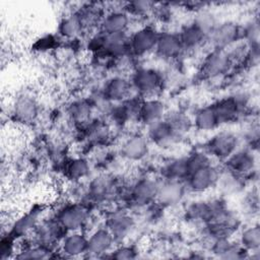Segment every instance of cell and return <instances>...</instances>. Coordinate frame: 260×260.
<instances>
[{
  "mask_svg": "<svg viewBox=\"0 0 260 260\" xmlns=\"http://www.w3.org/2000/svg\"><path fill=\"white\" fill-rule=\"evenodd\" d=\"M105 226L111 232L116 241L127 238L135 226L134 218L125 210H116L108 214Z\"/></svg>",
  "mask_w": 260,
  "mask_h": 260,
  "instance_id": "obj_13",
  "label": "cell"
},
{
  "mask_svg": "<svg viewBox=\"0 0 260 260\" xmlns=\"http://www.w3.org/2000/svg\"><path fill=\"white\" fill-rule=\"evenodd\" d=\"M132 88L139 94L150 96L156 93L162 86L164 78L160 71L151 67L136 69L131 77Z\"/></svg>",
  "mask_w": 260,
  "mask_h": 260,
  "instance_id": "obj_4",
  "label": "cell"
},
{
  "mask_svg": "<svg viewBox=\"0 0 260 260\" xmlns=\"http://www.w3.org/2000/svg\"><path fill=\"white\" fill-rule=\"evenodd\" d=\"M90 172V165L83 157H75L69 160L65 166V176L74 183L86 178Z\"/></svg>",
  "mask_w": 260,
  "mask_h": 260,
  "instance_id": "obj_32",
  "label": "cell"
},
{
  "mask_svg": "<svg viewBox=\"0 0 260 260\" xmlns=\"http://www.w3.org/2000/svg\"><path fill=\"white\" fill-rule=\"evenodd\" d=\"M159 182L151 178H140L130 188V201L137 206H145L155 201Z\"/></svg>",
  "mask_w": 260,
  "mask_h": 260,
  "instance_id": "obj_9",
  "label": "cell"
},
{
  "mask_svg": "<svg viewBox=\"0 0 260 260\" xmlns=\"http://www.w3.org/2000/svg\"><path fill=\"white\" fill-rule=\"evenodd\" d=\"M60 251L66 257H80L87 253V237L81 233L68 232L60 241Z\"/></svg>",
  "mask_w": 260,
  "mask_h": 260,
  "instance_id": "obj_20",
  "label": "cell"
},
{
  "mask_svg": "<svg viewBox=\"0 0 260 260\" xmlns=\"http://www.w3.org/2000/svg\"><path fill=\"white\" fill-rule=\"evenodd\" d=\"M167 114V109L165 104L154 98H148L144 101H141L137 119L138 121L145 125L146 127L161 121Z\"/></svg>",
  "mask_w": 260,
  "mask_h": 260,
  "instance_id": "obj_18",
  "label": "cell"
},
{
  "mask_svg": "<svg viewBox=\"0 0 260 260\" xmlns=\"http://www.w3.org/2000/svg\"><path fill=\"white\" fill-rule=\"evenodd\" d=\"M146 137L149 142L161 147L169 146L179 140L171 125L165 118L147 127Z\"/></svg>",
  "mask_w": 260,
  "mask_h": 260,
  "instance_id": "obj_21",
  "label": "cell"
},
{
  "mask_svg": "<svg viewBox=\"0 0 260 260\" xmlns=\"http://www.w3.org/2000/svg\"><path fill=\"white\" fill-rule=\"evenodd\" d=\"M238 242L248 253H258L260 249L259 225L256 223L244 228L240 233Z\"/></svg>",
  "mask_w": 260,
  "mask_h": 260,
  "instance_id": "obj_29",
  "label": "cell"
},
{
  "mask_svg": "<svg viewBox=\"0 0 260 260\" xmlns=\"http://www.w3.org/2000/svg\"><path fill=\"white\" fill-rule=\"evenodd\" d=\"M154 52L165 60H175L180 57L185 51L179 32H159Z\"/></svg>",
  "mask_w": 260,
  "mask_h": 260,
  "instance_id": "obj_15",
  "label": "cell"
},
{
  "mask_svg": "<svg viewBox=\"0 0 260 260\" xmlns=\"http://www.w3.org/2000/svg\"><path fill=\"white\" fill-rule=\"evenodd\" d=\"M116 240L111 232L106 228H98L93 230L87 237V255L92 257H105L110 253Z\"/></svg>",
  "mask_w": 260,
  "mask_h": 260,
  "instance_id": "obj_11",
  "label": "cell"
},
{
  "mask_svg": "<svg viewBox=\"0 0 260 260\" xmlns=\"http://www.w3.org/2000/svg\"><path fill=\"white\" fill-rule=\"evenodd\" d=\"M109 254L110 257L114 259H134L137 257V250L133 246L123 245L113 249Z\"/></svg>",
  "mask_w": 260,
  "mask_h": 260,
  "instance_id": "obj_39",
  "label": "cell"
},
{
  "mask_svg": "<svg viewBox=\"0 0 260 260\" xmlns=\"http://www.w3.org/2000/svg\"><path fill=\"white\" fill-rule=\"evenodd\" d=\"M220 171L212 164L196 170L184 181L187 190L193 193H204L216 186Z\"/></svg>",
  "mask_w": 260,
  "mask_h": 260,
  "instance_id": "obj_6",
  "label": "cell"
},
{
  "mask_svg": "<svg viewBox=\"0 0 260 260\" xmlns=\"http://www.w3.org/2000/svg\"><path fill=\"white\" fill-rule=\"evenodd\" d=\"M158 36L159 32L154 26H141L129 37L130 53L136 57H142L154 51Z\"/></svg>",
  "mask_w": 260,
  "mask_h": 260,
  "instance_id": "obj_5",
  "label": "cell"
},
{
  "mask_svg": "<svg viewBox=\"0 0 260 260\" xmlns=\"http://www.w3.org/2000/svg\"><path fill=\"white\" fill-rule=\"evenodd\" d=\"M92 102L84 99L73 101L68 107V114L72 121L78 124L88 122L92 113Z\"/></svg>",
  "mask_w": 260,
  "mask_h": 260,
  "instance_id": "obj_30",
  "label": "cell"
},
{
  "mask_svg": "<svg viewBox=\"0 0 260 260\" xmlns=\"http://www.w3.org/2000/svg\"><path fill=\"white\" fill-rule=\"evenodd\" d=\"M12 114L18 122L29 124L39 116V105L34 96L28 93L20 94L13 103Z\"/></svg>",
  "mask_w": 260,
  "mask_h": 260,
  "instance_id": "obj_17",
  "label": "cell"
},
{
  "mask_svg": "<svg viewBox=\"0 0 260 260\" xmlns=\"http://www.w3.org/2000/svg\"><path fill=\"white\" fill-rule=\"evenodd\" d=\"M55 218L67 233L77 232L89 221V211L81 203H68L57 211Z\"/></svg>",
  "mask_w": 260,
  "mask_h": 260,
  "instance_id": "obj_3",
  "label": "cell"
},
{
  "mask_svg": "<svg viewBox=\"0 0 260 260\" xmlns=\"http://www.w3.org/2000/svg\"><path fill=\"white\" fill-rule=\"evenodd\" d=\"M186 191L187 188L184 182L165 180L159 182L155 201L164 207H174L181 203Z\"/></svg>",
  "mask_w": 260,
  "mask_h": 260,
  "instance_id": "obj_10",
  "label": "cell"
},
{
  "mask_svg": "<svg viewBox=\"0 0 260 260\" xmlns=\"http://www.w3.org/2000/svg\"><path fill=\"white\" fill-rule=\"evenodd\" d=\"M240 136L231 130H220L206 143L207 153L211 157L225 160L240 147Z\"/></svg>",
  "mask_w": 260,
  "mask_h": 260,
  "instance_id": "obj_1",
  "label": "cell"
},
{
  "mask_svg": "<svg viewBox=\"0 0 260 260\" xmlns=\"http://www.w3.org/2000/svg\"><path fill=\"white\" fill-rule=\"evenodd\" d=\"M233 62L226 50L212 49L203 59L201 72L207 78H217L230 70Z\"/></svg>",
  "mask_w": 260,
  "mask_h": 260,
  "instance_id": "obj_7",
  "label": "cell"
},
{
  "mask_svg": "<svg viewBox=\"0 0 260 260\" xmlns=\"http://www.w3.org/2000/svg\"><path fill=\"white\" fill-rule=\"evenodd\" d=\"M184 51H194L208 43V37L193 22L186 24L179 32Z\"/></svg>",
  "mask_w": 260,
  "mask_h": 260,
  "instance_id": "obj_24",
  "label": "cell"
},
{
  "mask_svg": "<svg viewBox=\"0 0 260 260\" xmlns=\"http://www.w3.org/2000/svg\"><path fill=\"white\" fill-rule=\"evenodd\" d=\"M131 81L123 76H114L106 81L102 94L109 103H122L132 90Z\"/></svg>",
  "mask_w": 260,
  "mask_h": 260,
  "instance_id": "obj_19",
  "label": "cell"
},
{
  "mask_svg": "<svg viewBox=\"0 0 260 260\" xmlns=\"http://www.w3.org/2000/svg\"><path fill=\"white\" fill-rule=\"evenodd\" d=\"M39 213V210L31 209L17 217V219H15L11 226V232L9 233V235H11L15 239L18 237H24L35 232L36 228L40 222Z\"/></svg>",
  "mask_w": 260,
  "mask_h": 260,
  "instance_id": "obj_25",
  "label": "cell"
},
{
  "mask_svg": "<svg viewBox=\"0 0 260 260\" xmlns=\"http://www.w3.org/2000/svg\"><path fill=\"white\" fill-rule=\"evenodd\" d=\"M188 167L186 157L173 158L167 161L161 168V175L165 180L184 182L188 177Z\"/></svg>",
  "mask_w": 260,
  "mask_h": 260,
  "instance_id": "obj_27",
  "label": "cell"
},
{
  "mask_svg": "<svg viewBox=\"0 0 260 260\" xmlns=\"http://www.w3.org/2000/svg\"><path fill=\"white\" fill-rule=\"evenodd\" d=\"M50 248L36 244L20 250L15 258L17 259H47L51 257Z\"/></svg>",
  "mask_w": 260,
  "mask_h": 260,
  "instance_id": "obj_35",
  "label": "cell"
},
{
  "mask_svg": "<svg viewBox=\"0 0 260 260\" xmlns=\"http://www.w3.org/2000/svg\"><path fill=\"white\" fill-rule=\"evenodd\" d=\"M220 172L216 186L223 195H235L239 193L244 187L243 177L236 175L228 170Z\"/></svg>",
  "mask_w": 260,
  "mask_h": 260,
  "instance_id": "obj_28",
  "label": "cell"
},
{
  "mask_svg": "<svg viewBox=\"0 0 260 260\" xmlns=\"http://www.w3.org/2000/svg\"><path fill=\"white\" fill-rule=\"evenodd\" d=\"M193 126L200 131H213L219 127V123L212 105L198 109L192 120Z\"/></svg>",
  "mask_w": 260,
  "mask_h": 260,
  "instance_id": "obj_26",
  "label": "cell"
},
{
  "mask_svg": "<svg viewBox=\"0 0 260 260\" xmlns=\"http://www.w3.org/2000/svg\"><path fill=\"white\" fill-rule=\"evenodd\" d=\"M225 170L245 177L250 175L256 166V158L252 148H238L230 157L225 160Z\"/></svg>",
  "mask_w": 260,
  "mask_h": 260,
  "instance_id": "obj_12",
  "label": "cell"
},
{
  "mask_svg": "<svg viewBox=\"0 0 260 260\" xmlns=\"http://www.w3.org/2000/svg\"><path fill=\"white\" fill-rule=\"evenodd\" d=\"M186 160L189 174L201 168L212 165V157L207 152L203 151H194L190 155L186 156Z\"/></svg>",
  "mask_w": 260,
  "mask_h": 260,
  "instance_id": "obj_37",
  "label": "cell"
},
{
  "mask_svg": "<svg viewBox=\"0 0 260 260\" xmlns=\"http://www.w3.org/2000/svg\"><path fill=\"white\" fill-rule=\"evenodd\" d=\"M155 4L148 1H133L126 4L125 11L129 15H135V16H143L145 14H148L152 10H154Z\"/></svg>",
  "mask_w": 260,
  "mask_h": 260,
  "instance_id": "obj_38",
  "label": "cell"
},
{
  "mask_svg": "<svg viewBox=\"0 0 260 260\" xmlns=\"http://www.w3.org/2000/svg\"><path fill=\"white\" fill-rule=\"evenodd\" d=\"M130 24V16L125 10H112L104 15L101 24L100 31L112 35L126 32Z\"/></svg>",
  "mask_w": 260,
  "mask_h": 260,
  "instance_id": "obj_22",
  "label": "cell"
},
{
  "mask_svg": "<svg viewBox=\"0 0 260 260\" xmlns=\"http://www.w3.org/2000/svg\"><path fill=\"white\" fill-rule=\"evenodd\" d=\"M207 37L211 34L213 28L216 26L218 23L215 19V16L206 10H199L192 20Z\"/></svg>",
  "mask_w": 260,
  "mask_h": 260,
  "instance_id": "obj_36",
  "label": "cell"
},
{
  "mask_svg": "<svg viewBox=\"0 0 260 260\" xmlns=\"http://www.w3.org/2000/svg\"><path fill=\"white\" fill-rule=\"evenodd\" d=\"M82 30H83V27L76 13H72L64 16L59 22L58 31H59V35L63 38L75 39L81 34Z\"/></svg>",
  "mask_w": 260,
  "mask_h": 260,
  "instance_id": "obj_34",
  "label": "cell"
},
{
  "mask_svg": "<svg viewBox=\"0 0 260 260\" xmlns=\"http://www.w3.org/2000/svg\"><path fill=\"white\" fill-rule=\"evenodd\" d=\"M116 181L108 175H100L93 178L87 185L86 196L94 202L110 201L117 194Z\"/></svg>",
  "mask_w": 260,
  "mask_h": 260,
  "instance_id": "obj_8",
  "label": "cell"
},
{
  "mask_svg": "<svg viewBox=\"0 0 260 260\" xmlns=\"http://www.w3.org/2000/svg\"><path fill=\"white\" fill-rule=\"evenodd\" d=\"M243 39L242 25L235 21H222L216 24L208 37V43L213 49L228 50Z\"/></svg>",
  "mask_w": 260,
  "mask_h": 260,
  "instance_id": "obj_2",
  "label": "cell"
},
{
  "mask_svg": "<svg viewBox=\"0 0 260 260\" xmlns=\"http://www.w3.org/2000/svg\"><path fill=\"white\" fill-rule=\"evenodd\" d=\"M37 244L50 248L56 242H60L66 235L64 228L57 221L56 218L40 221L35 230Z\"/></svg>",
  "mask_w": 260,
  "mask_h": 260,
  "instance_id": "obj_16",
  "label": "cell"
},
{
  "mask_svg": "<svg viewBox=\"0 0 260 260\" xmlns=\"http://www.w3.org/2000/svg\"><path fill=\"white\" fill-rule=\"evenodd\" d=\"M75 13L78 16L83 29L91 28L95 25L100 26L101 21L104 17L102 8L94 4H88L86 6H83Z\"/></svg>",
  "mask_w": 260,
  "mask_h": 260,
  "instance_id": "obj_33",
  "label": "cell"
},
{
  "mask_svg": "<svg viewBox=\"0 0 260 260\" xmlns=\"http://www.w3.org/2000/svg\"><path fill=\"white\" fill-rule=\"evenodd\" d=\"M165 119L171 125L172 129L174 130L179 139L184 137L193 127L192 119L188 117L187 114L180 111H174L169 114L167 113Z\"/></svg>",
  "mask_w": 260,
  "mask_h": 260,
  "instance_id": "obj_31",
  "label": "cell"
},
{
  "mask_svg": "<svg viewBox=\"0 0 260 260\" xmlns=\"http://www.w3.org/2000/svg\"><path fill=\"white\" fill-rule=\"evenodd\" d=\"M210 250L216 257L222 259H241L246 258L249 254L239 242H234L230 238L212 240Z\"/></svg>",
  "mask_w": 260,
  "mask_h": 260,
  "instance_id": "obj_23",
  "label": "cell"
},
{
  "mask_svg": "<svg viewBox=\"0 0 260 260\" xmlns=\"http://www.w3.org/2000/svg\"><path fill=\"white\" fill-rule=\"evenodd\" d=\"M149 143L147 137L140 134H133L123 141L120 154L128 161H140L147 156Z\"/></svg>",
  "mask_w": 260,
  "mask_h": 260,
  "instance_id": "obj_14",
  "label": "cell"
}]
</instances>
